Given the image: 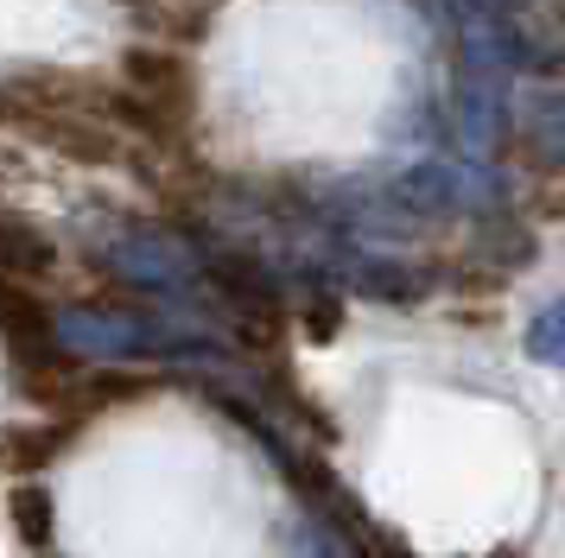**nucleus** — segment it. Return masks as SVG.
I'll use <instances>...</instances> for the list:
<instances>
[{"mask_svg": "<svg viewBox=\"0 0 565 558\" xmlns=\"http://www.w3.org/2000/svg\"><path fill=\"white\" fill-rule=\"evenodd\" d=\"M0 121L32 133V140H45L64 159H83V165H115L121 159V133L115 127H103L83 108H64L45 89H0Z\"/></svg>", "mask_w": 565, "mask_h": 558, "instance_id": "1", "label": "nucleus"}, {"mask_svg": "<svg viewBox=\"0 0 565 558\" xmlns=\"http://www.w3.org/2000/svg\"><path fill=\"white\" fill-rule=\"evenodd\" d=\"M0 336H7V355H13V375L57 368L64 362L52 304L39 299L32 286H20V279H0Z\"/></svg>", "mask_w": 565, "mask_h": 558, "instance_id": "2", "label": "nucleus"}, {"mask_svg": "<svg viewBox=\"0 0 565 558\" xmlns=\"http://www.w3.org/2000/svg\"><path fill=\"white\" fill-rule=\"evenodd\" d=\"M121 83H128L134 96H147L153 108H191V64H184L179 51H166V45H128L121 51Z\"/></svg>", "mask_w": 565, "mask_h": 558, "instance_id": "3", "label": "nucleus"}, {"mask_svg": "<svg viewBox=\"0 0 565 558\" xmlns=\"http://www.w3.org/2000/svg\"><path fill=\"white\" fill-rule=\"evenodd\" d=\"M64 444V426H7L0 431V470L7 476H26V470H45Z\"/></svg>", "mask_w": 565, "mask_h": 558, "instance_id": "4", "label": "nucleus"}, {"mask_svg": "<svg viewBox=\"0 0 565 558\" xmlns=\"http://www.w3.org/2000/svg\"><path fill=\"white\" fill-rule=\"evenodd\" d=\"M7 514H13V527H20V539H26L32 552H45V546H52L57 507H52V495H45L39 482H20V489L7 495Z\"/></svg>", "mask_w": 565, "mask_h": 558, "instance_id": "5", "label": "nucleus"}, {"mask_svg": "<svg viewBox=\"0 0 565 558\" xmlns=\"http://www.w3.org/2000/svg\"><path fill=\"white\" fill-rule=\"evenodd\" d=\"M210 279L230 286V299H242V304H267L274 299V279L260 273L255 260H235V254H216V260H210Z\"/></svg>", "mask_w": 565, "mask_h": 558, "instance_id": "6", "label": "nucleus"}]
</instances>
